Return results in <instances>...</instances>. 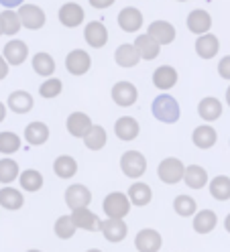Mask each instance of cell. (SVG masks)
Returning a JSON list of instances; mask_svg holds the SVG:
<instances>
[{"mask_svg": "<svg viewBox=\"0 0 230 252\" xmlns=\"http://www.w3.org/2000/svg\"><path fill=\"white\" fill-rule=\"evenodd\" d=\"M8 65L10 63L4 59V55H0V80H4V77L8 75Z\"/></svg>", "mask_w": 230, "mask_h": 252, "instance_id": "f6af8a7d", "label": "cell"}, {"mask_svg": "<svg viewBox=\"0 0 230 252\" xmlns=\"http://www.w3.org/2000/svg\"><path fill=\"white\" fill-rule=\"evenodd\" d=\"M192 140H194V145L197 149H212L214 145H216V140H218V132L214 130V126L202 124L192 132Z\"/></svg>", "mask_w": 230, "mask_h": 252, "instance_id": "cb8c5ba5", "label": "cell"}, {"mask_svg": "<svg viewBox=\"0 0 230 252\" xmlns=\"http://www.w3.org/2000/svg\"><path fill=\"white\" fill-rule=\"evenodd\" d=\"M226 104L230 106V86H228V90H226Z\"/></svg>", "mask_w": 230, "mask_h": 252, "instance_id": "f907efd6", "label": "cell"}, {"mask_svg": "<svg viewBox=\"0 0 230 252\" xmlns=\"http://www.w3.org/2000/svg\"><path fill=\"white\" fill-rule=\"evenodd\" d=\"M116 21H118V27L125 31V33H136V31H141V27L145 25L143 12L136 6H125L118 12Z\"/></svg>", "mask_w": 230, "mask_h": 252, "instance_id": "8992f818", "label": "cell"}, {"mask_svg": "<svg viewBox=\"0 0 230 252\" xmlns=\"http://www.w3.org/2000/svg\"><path fill=\"white\" fill-rule=\"evenodd\" d=\"M19 177V165L12 159H0V183H12Z\"/></svg>", "mask_w": 230, "mask_h": 252, "instance_id": "60d3db41", "label": "cell"}, {"mask_svg": "<svg viewBox=\"0 0 230 252\" xmlns=\"http://www.w3.org/2000/svg\"><path fill=\"white\" fill-rule=\"evenodd\" d=\"M106 140H108V136H106V130L102 128V126H92V130L84 136V145L90 149V151H100L106 147Z\"/></svg>", "mask_w": 230, "mask_h": 252, "instance_id": "d6a6232c", "label": "cell"}, {"mask_svg": "<svg viewBox=\"0 0 230 252\" xmlns=\"http://www.w3.org/2000/svg\"><path fill=\"white\" fill-rule=\"evenodd\" d=\"M0 14H2L4 35H8V37L19 35V31H21V27H23L21 17H19V12L14 10V8H4V12H0Z\"/></svg>", "mask_w": 230, "mask_h": 252, "instance_id": "e575fe53", "label": "cell"}, {"mask_svg": "<svg viewBox=\"0 0 230 252\" xmlns=\"http://www.w3.org/2000/svg\"><path fill=\"white\" fill-rule=\"evenodd\" d=\"M6 118V106L2 104V102H0V122H2Z\"/></svg>", "mask_w": 230, "mask_h": 252, "instance_id": "7dc6e473", "label": "cell"}, {"mask_svg": "<svg viewBox=\"0 0 230 252\" xmlns=\"http://www.w3.org/2000/svg\"><path fill=\"white\" fill-rule=\"evenodd\" d=\"M129 197H131V201L134 203V206L143 208V206H147V203L151 201V197H153L151 187L147 183H134L129 189Z\"/></svg>", "mask_w": 230, "mask_h": 252, "instance_id": "d590c367", "label": "cell"}, {"mask_svg": "<svg viewBox=\"0 0 230 252\" xmlns=\"http://www.w3.org/2000/svg\"><path fill=\"white\" fill-rule=\"evenodd\" d=\"M33 69H35V73H39L43 77H51V73L55 71V59L45 51L35 53L33 55Z\"/></svg>", "mask_w": 230, "mask_h": 252, "instance_id": "1f68e13d", "label": "cell"}, {"mask_svg": "<svg viewBox=\"0 0 230 252\" xmlns=\"http://www.w3.org/2000/svg\"><path fill=\"white\" fill-rule=\"evenodd\" d=\"M104 212H106L108 218H125L131 212V197L125 195V193H120V191H114L110 195H106Z\"/></svg>", "mask_w": 230, "mask_h": 252, "instance_id": "5b68a950", "label": "cell"}, {"mask_svg": "<svg viewBox=\"0 0 230 252\" xmlns=\"http://www.w3.org/2000/svg\"><path fill=\"white\" fill-rule=\"evenodd\" d=\"M161 236L157 230H151V228H145L141 230L139 234H136V238H134V246L139 252H159L161 250Z\"/></svg>", "mask_w": 230, "mask_h": 252, "instance_id": "7c38bea8", "label": "cell"}, {"mask_svg": "<svg viewBox=\"0 0 230 252\" xmlns=\"http://www.w3.org/2000/svg\"><path fill=\"white\" fill-rule=\"evenodd\" d=\"M92 201V193L90 189L82 183H75L71 187H67L66 191V203L71 208V210H78V208H88Z\"/></svg>", "mask_w": 230, "mask_h": 252, "instance_id": "5bb4252c", "label": "cell"}, {"mask_svg": "<svg viewBox=\"0 0 230 252\" xmlns=\"http://www.w3.org/2000/svg\"><path fill=\"white\" fill-rule=\"evenodd\" d=\"M179 80V73L175 67L171 65H161L155 69V73H153V84H155L157 90H171Z\"/></svg>", "mask_w": 230, "mask_h": 252, "instance_id": "d6986e66", "label": "cell"}, {"mask_svg": "<svg viewBox=\"0 0 230 252\" xmlns=\"http://www.w3.org/2000/svg\"><path fill=\"white\" fill-rule=\"evenodd\" d=\"M21 149V136L10 130L0 132V153L2 155H12Z\"/></svg>", "mask_w": 230, "mask_h": 252, "instance_id": "74e56055", "label": "cell"}, {"mask_svg": "<svg viewBox=\"0 0 230 252\" xmlns=\"http://www.w3.org/2000/svg\"><path fill=\"white\" fill-rule=\"evenodd\" d=\"M210 193H212L214 199H218V201L230 199V177H226V175L214 177L212 183H210Z\"/></svg>", "mask_w": 230, "mask_h": 252, "instance_id": "836d02e7", "label": "cell"}, {"mask_svg": "<svg viewBox=\"0 0 230 252\" xmlns=\"http://www.w3.org/2000/svg\"><path fill=\"white\" fill-rule=\"evenodd\" d=\"M216 222H218V218L212 210H202V212H197L196 218H194V230L197 234H208V232H212L214 228H216Z\"/></svg>", "mask_w": 230, "mask_h": 252, "instance_id": "f546056e", "label": "cell"}, {"mask_svg": "<svg viewBox=\"0 0 230 252\" xmlns=\"http://www.w3.org/2000/svg\"><path fill=\"white\" fill-rule=\"evenodd\" d=\"M188 29L194 35H206L212 29V14L204 8H196L188 14Z\"/></svg>", "mask_w": 230, "mask_h": 252, "instance_id": "4fadbf2b", "label": "cell"}, {"mask_svg": "<svg viewBox=\"0 0 230 252\" xmlns=\"http://www.w3.org/2000/svg\"><path fill=\"white\" fill-rule=\"evenodd\" d=\"M177 2H188V0H177Z\"/></svg>", "mask_w": 230, "mask_h": 252, "instance_id": "db71d44e", "label": "cell"}, {"mask_svg": "<svg viewBox=\"0 0 230 252\" xmlns=\"http://www.w3.org/2000/svg\"><path fill=\"white\" fill-rule=\"evenodd\" d=\"M75 230H78V226H75L71 216H61L55 222V234L59 236V238H64V240H69L71 236L75 234Z\"/></svg>", "mask_w": 230, "mask_h": 252, "instance_id": "f35d334b", "label": "cell"}, {"mask_svg": "<svg viewBox=\"0 0 230 252\" xmlns=\"http://www.w3.org/2000/svg\"><path fill=\"white\" fill-rule=\"evenodd\" d=\"M92 67V57L82 51V49H73L67 53L66 57V69L71 73V75H84L88 73Z\"/></svg>", "mask_w": 230, "mask_h": 252, "instance_id": "8fae6325", "label": "cell"}, {"mask_svg": "<svg viewBox=\"0 0 230 252\" xmlns=\"http://www.w3.org/2000/svg\"><path fill=\"white\" fill-rule=\"evenodd\" d=\"M147 33L155 39L159 45H171L177 37V31L169 21H153L147 29Z\"/></svg>", "mask_w": 230, "mask_h": 252, "instance_id": "9c48e42d", "label": "cell"}, {"mask_svg": "<svg viewBox=\"0 0 230 252\" xmlns=\"http://www.w3.org/2000/svg\"><path fill=\"white\" fill-rule=\"evenodd\" d=\"M27 252H41V250H27Z\"/></svg>", "mask_w": 230, "mask_h": 252, "instance_id": "f5cc1de1", "label": "cell"}, {"mask_svg": "<svg viewBox=\"0 0 230 252\" xmlns=\"http://www.w3.org/2000/svg\"><path fill=\"white\" fill-rule=\"evenodd\" d=\"M17 12L21 17L23 27L29 31H39L45 27V23H47V14H45V10L37 4H23L17 8Z\"/></svg>", "mask_w": 230, "mask_h": 252, "instance_id": "3957f363", "label": "cell"}, {"mask_svg": "<svg viewBox=\"0 0 230 252\" xmlns=\"http://www.w3.org/2000/svg\"><path fill=\"white\" fill-rule=\"evenodd\" d=\"M151 110H153V116H155L159 122H165V124H173L181 116V108H179L177 100L173 96H169V94H161V96H157L155 100H153Z\"/></svg>", "mask_w": 230, "mask_h": 252, "instance_id": "6da1fadb", "label": "cell"}, {"mask_svg": "<svg viewBox=\"0 0 230 252\" xmlns=\"http://www.w3.org/2000/svg\"><path fill=\"white\" fill-rule=\"evenodd\" d=\"M134 47H136V51L141 53V57L145 61H153V59H157L159 53H161V45L153 39L149 33L145 35H139L134 39Z\"/></svg>", "mask_w": 230, "mask_h": 252, "instance_id": "7402d4cb", "label": "cell"}, {"mask_svg": "<svg viewBox=\"0 0 230 252\" xmlns=\"http://www.w3.org/2000/svg\"><path fill=\"white\" fill-rule=\"evenodd\" d=\"M220 51V41L216 35L212 33H206V35H200L196 41V53L200 55L202 59H212L216 57Z\"/></svg>", "mask_w": 230, "mask_h": 252, "instance_id": "603a6c76", "label": "cell"}, {"mask_svg": "<svg viewBox=\"0 0 230 252\" xmlns=\"http://www.w3.org/2000/svg\"><path fill=\"white\" fill-rule=\"evenodd\" d=\"M57 17H59V23L64 27L75 29V27H80L84 23L86 12H84V8L78 2H66V4H61Z\"/></svg>", "mask_w": 230, "mask_h": 252, "instance_id": "ba28073f", "label": "cell"}, {"mask_svg": "<svg viewBox=\"0 0 230 252\" xmlns=\"http://www.w3.org/2000/svg\"><path fill=\"white\" fill-rule=\"evenodd\" d=\"M2 55H4V59L10 63V65H23V63L27 61V57H29V47L21 39H10L4 45Z\"/></svg>", "mask_w": 230, "mask_h": 252, "instance_id": "9a60e30c", "label": "cell"}, {"mask_svg": "<svg viewBox=\"0 0 230 252\" xmlns=\"http://www.w3.org/2000/svg\"><path fill=\"white\" fill-rule=\"evenodd\" d=\"M183 181H186V185L190 189H202L208 183V173L200 165H190V167H186V175H183Z\"/></svg>", "mask_w": 230, "mask_h": 252, "instance_id": "f1b7e54d", "label": "cell"}, {"mask_svg": "<svg viewBox=\"0 0 230 252\" xmlns=\"http://www.w3.org/2000/svg\"><path fill=\"white\" fill-rule=\"evenodd\" d=\"M218 73L222 80H230V55L222 57L220 63H218Z\"/></svg>", "mask_w": 230, "mask_h": 252, "instance_id": "7bdbcfd3", "label": "cell"}, {"mask_svg": "<svg viewBox=\"0 0 230 252\" xmlns=\"http://www.w3.org/2000/svg\"><path fill=\"white\" fill-rule=\"evenodd\" d=\"M102 234L108 242H122L127 238V224L122 218H108L102 222Z\"/></svg>", "mask_w": 230, "mask_h": 252, "instance_id": "ac0fdd59", "label": "cell"}, {"mask_svg": "<svg viewBox=\"0 0 230 252\" xmlns=\"http://www.w3.org/2000/svg\"><path fill=\"white\" fill-rule=\"evenodd\" d=\"M114 2H116V0H90V4L94 6V8H100V10H104V8L112 6Z\"/></svg>", "mask_w": 230, "mask_h": 252, "instance_id": "ee69618b", "label": "cell"}, {"mask_svg": "<svg viewBox=\"0 0 230 252\" xmlns=\"http://www.w3.org/2000/svg\"><path fill=\"white\" fill-rule=\"evenodd\" d=\"M14 114H27V112H31L33 110V106H35V100H33V96H31L29 92H25V90H17V92H12L10 96H8V104H6Z\"/></svg>", "mask_w": 230, "mask_h": 252, "instance_id": "44dd1931", "label": "cell"}, {"mask_svg": "<svg viewBox=\"0 0 230 252\" xmlns=\"http://www.w3.org/2000/svg\"><path fill=\"white\" fill-rule=\"evenodd\" d=\"M23 193L17 191L14 187H2L0 189V206L4 210H21L23 208Z\"/></svg>", "mask_w": 230, "mask_h": 252, "instance_id": "4dcf8cb0", "label": "cell"}, {"mask_svg": "<svg viewBox=\"0 0 230 252\" xmlns=\"http://www.w3.org/2000/svg\"><path fill=\"white\" fill-rule=\"evenodd\" d=\"M196 199L194 197H190V195H177L175 199H173V210H175V214H179V216H194L196 214Z\"/></svg>", "mask_w": 230, "mask_h": 252, "instance_id": "ab89813d", "label": "cell"}, {"mask_svg": "<svg viewBox=\"0 0 230 252\" xmlns=\"http://www.w3.org/2000/svg\"><path fill=\"white\" fill-rule=\"evenodd\" d=\"M88 252H102V250H98V248H92V250H88Z\"/></svg>", "mask_w": 230, "mask_h": 252, "instance_id": "816d5d0a", "label": "cell"}, {"mask_svg": "<svg viewBox=\"0 0 230 252\" xmlns=\"http://www.w3.org/2000/svg\"><path fill=\"white\" fill-rule=\"evenodd\" d=\"M19 181H21V187L27 189V191H39V189L43 187V175L39 171H35V169L23 171Z\"/></svg>", "mask_w": 230, "mask_h": 252, "instance_id": "8d00e7d4", "label": "cell"}, {"mask_svg": "<svg viewBox=\"0 0 230 252\" xmlns=\"http://www.w3.org/2000/svg\"><path fill=\"white\" fill-rule=\"evenodd\" d=\"M224 228H226V232H230V214H228L226 220H224Z\"/></svg>", "mask_w": 230, "mask_h": 252, "instance_id": "c3c4849f", "label": "cell"}, {"mask_svg": "<svg viewBox=\"0 0 230 252\" xmlns=\"http://www.w3.org/2000/svg\"><path fill=\"white\" fill-rule=\"evenodd\" d=\"M92 126L94 124H92L90 116L84 114V112H73L67 118V132L71 136H75V138H84L92 130Z\"/></svg>", "mask_w": 230, "mask_h": 252, "instance_id": "ffe728a7", "label": "cell"}, {"mask_svg": "<svg viewBox=\"0 0 230 252\" xmlns=\"http://www.w3.org/2000/svg\"><path fill=\"white\" fill-rule=\"evenodd\" d=\"M0 35H4V25H2V14H0Z\"/></svg>", "mask_w": 230, "mask_h": 252, "instance_id": "681fc988", "label": "cell"}, {"mask_svg": "<svg viewBox=\"0 0 230 252\" xmlns=\"http://www.w3.org/2000/svg\"><path fill=\"white\" fill-rule=\"evenodd\" d=\"M197 114H200V118L206 120V122L218 120L222 116V102L218 98H214V96H208L197 104Z\"/></svg>", "mask_w": 230, "mask_h": 252, "instance_id": "484cf974", "label": "cell"}, {"mask_svg": "<svg viewBox=\"0 0 230 252\" xmlns=\"http://www.w3.org/2000/svg\"><path fill=\"white\" fill-rule=\"evenodd\" d=\"M53 171H55V175L61 177V179H71L75 173H78V163H75L73 157L61 155V157H57L55 163H53Z\"/></svg>", "mask_w": 230, "mask_h": 252, "instance_id": "83f0119b", "label": "cell"}, {"mask_svg": "<svg viewBox=\"0 0 230 252\" xmlns=\"http://www.w3.org/2000/svg\"><path fill=\"white\" fill-rule=\"evenodd\" d=\"M114 132L120 140H134L141 132V126L132 116H122L114 124Z\"/></svg>", "mask_w": 230, "mask_h": 252, "instance_id": "d4e9b609", "label": "cell"}, {"mask_svg": "<svg viewBox=\"0 0 230 252\" xmlns=\"http://www.w3.org/2000/svg\"><path fill=\"white\" fill-rule=\"evenodd\" d=\"M136 98H139V90L134 88V84L131 82H118L114 84L112 88V100L116 106L120 108H129L136 102Z\"/></svg>", "mask_w": 230, "mask_h": 252, "instance_id": "30bf717a", "label": "cell"}, {"mask_svg": "<svg viewBox=\"0 0 230 252\" xmlns=\"http://www.w3.org/2000/svg\"><path fill=\"white\" fill-rule=\"evenodd\" d=\"M61 90H64V84H61V80H57V77H47V80L41 84L39 94H41L43 98L51 100V98H57L59 96Z\"/></svg>", "mask_w": 230, "mask_h": 252, "instance_id": "b9f144b4", "label": "cell"}, {"mask_svg": "<svg viewBox=\"0 0 230 252\" xmlns=\"http://www.w3.org/2000/svg\"><path fill=\"white\" fill-rule=\"evenodd\" d=\"M0 4L4 8H19L25 4V0H0Z\"/></svg>", "mask_w": 230, "mask_h": 252, "instance_id": "bcb514c9", "label": "cell"}, {"mask_svg": "<svg viewBox=\"0 0 230 252\" xmlns=\"http://www.w3.org/2000/svg\"><path fill=\"white\" fill-rule=\"evenodd\" d=\"M84 39L92 49H102V47L108 43V29L100 21H90L84 27Z\"/></svg>", "mask_w": 230, "mask_h": 252, "instance_id": "52a82bcc", "label": "cell"}, {"mask_svg": "<svg viewBox=\"0 0 230 252\" xmlns=\"http://www.w3.org/2000/svg\"><path fill=\"white\" fill-rule=\"evenodd\" d=\"M71 218H73V222L78 228L82 230H88V232H98L102 230V222H100V218L94 214V212H90L88 208H78V210H71Z\"/></svg>", "mask_w": 230, "mask_h": 252, "instance_id": "e0dca14e", "label": "cell"}, {"mask_svg": "<svg viewBox=\"0 0 230 252\" xmlns=\"http://www.w3.org/2000/svg\"><path fill=\"white\" fill-rule=\"evenodd\" d=\"M141 53L136 51V47L134 43H122L118 49L114 51V61L118 63L120 67H125V69H131V67H136L139 65V61H141Z\"/></svg>", "mask_w": 230, "mask_h": 252, "instance_id": "2e32d148", "label": "cell"}, {"mask_svg": "<svg viewBox=\"0 0 230 252\" xmlns=\"http://www.w3.org/2000/svg\"><path fill=\"white\" fill-rule=\"evenodd\" d=\"M25 138L29 145L41 147L47 143V138H49V126L45 122H31L25 128Z\"/></svg>", "mask_w": 230, "mask_h": 252, "instance_id": "4316f807", "label": "cell"}, {"mask_svg": "<svg viewBox=\"0 0 230 252\" xmlns=\"http://www.w3.org/2000/svg\"><path fill=\"white\" fill-rule=\"evenodd\" d=\"M120 169L131 179L143 177L145 171H147V159H145V155H141L139 151H127L125 155H122V159H120Z\"/></svg>", "mask_w": 230, "mask_h": 252, "instance_id": "7a4b0ae2", "label": "cell"}, {"mask_svg": "<svg viewBox=\"0 0 230 252\" xmlns=\"http://www.w3.org/2000/svg\"><path fill=\"white\" fill-rule=\"evenodd\" d=\"M157 175H159V179L163 183L173 185V183H179L183 179V175H186V167H183V163L179 159H175V157H169V159H163L159 163Z\"/></svg>", "mask_w": 230, "mask_h": 252, "instance_id": "277c9868", "label": "cell"}]
</instances>
